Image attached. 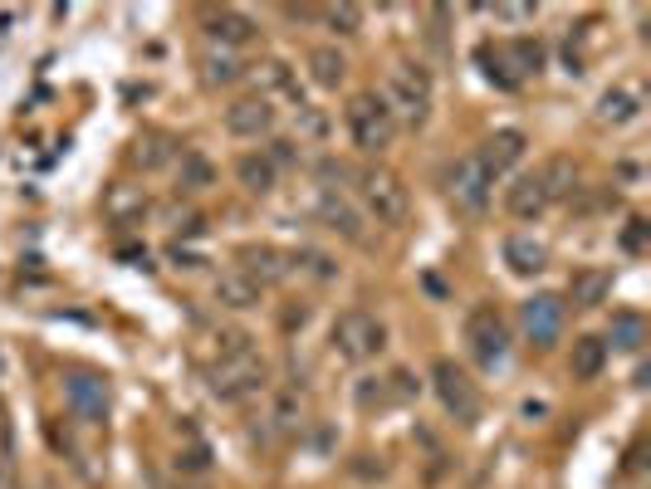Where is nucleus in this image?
Masks as SVG:
<instances>
[{
	"label": "nucleus",
	"mask_w": 651,
	"mask_h": 489,
	"mask_svg": "<svg viewBox=\"0 0 651 489\" xmlns=\"http://www.w3.org/2000/svg\"><path fill=\"white\" fill-rule=\"evenodd\" d=\"M270 382V368L265 358H260L255 338L250 333H225L221 338V362L211 368V392L221 396V402H250V396H260Z\"/></svg>",
	"instance_id": "f257e3e1"
},
{
	"label": "nucleus",
	"mask_w": 651,
	"mask_h": 489,
	"mask_svg": "<svg viewBox=\"0 0 651 489\" xmlns=\"http://www.w3.org/2000/svg\"><path fill=\"white\" fill-rule=\"evenodd\" d=\"M353 196H358L363 215L377 225H407V215H411V191L402 187V177L387 172V167H363V172H353Z\"/></svg>",
	"instance_id": "f03ea898"
},
{
	"label": "nucleus",
	"mask_w": 651,
	"mask_h": 489,
	"mask_svg": "<svg viewBox=\"0 0 651 489\" xmlns=\"http://www.w3.org/2000/svg\"><path fill=\"white\" fill-rule=\"evenodd\" d=\"M382 104L392 108L397 123H411V128H421V123L431 118V74H427V64L397 60L392 70H387V94H382Z\"/></svg>",
	"instance_id": "7ed1b4c3"
},
{
	"label": "nucleus",
	"mask_w": 651,
	"mask_h": 489,
	"mask_svg": "<svg viewBox=\"0 0 651 489\" xmlns=\"http://www.w3.org/2000/svg\"><path fill=\"white\" fill-rule=\"evenodd\" d=\"M334 352L343 362H372L377 352L387 348V328H382V318L368 313V309H343L334 318Z\"/></svg>",
	"instance_id": "20e7f679"
},
{
	"label": "nucleus",
	"mask_w": 651,
	"mask_h": 489,
	"mask_svg": "<svg viewBox=\"0 0 651 489\" xmlns=\"http://www.w3.org/2000/svg\"><path fill=\"white\" fill-rule=\"evenodd\" d=\"M343 123H348V138L358 152H382L397 138V118L382 104V94H358L348 104V113H343Z\"/></svg>",
	"instance_id": "39448f33"
},
{
	"label": "nucleus",
	"mask_w": 651,
	"mask_h": 489,
	"mask_svg": "<svg viewBox=\"0 0 651 489\" xmlns=\"http://www.w3.org/2000/svg\"><path fill=\"white\" fill-rule=\"evenodd\" d=\"M465 348H471V358L480 368H500L510 352V328L505 318L495 313V304H475L471 313H465Z\"/></svg>",
	"instance_id": "423d86ee"
},
{
	"label": "nucleus",
	"mask_w": 651,
	"mask_h": 489,
	"mask_svg": "<svg viewBox=\"0 0 651 489\" xmlns=\"http://www.w3.org/2000/svg\"><path fill=\"white\" fill-rule=\"evenodd\" d=\"M490 191H495V181H490V172L471 157H461V162L445 172V201L455 206V215H485L490 211Z\"/></svg>",
	"instance_id": "0eeeda50"
},
{
	"label": "nucleus",
	"mask_w": 651,
	"mask_h": 489,
	"mask_svg": "<svg viewBox=\"0 0 651 489\" xmlns=\"http://www.w3.org/2000/svg\"><path fill=\"white\" fill-rule=\"evenodd\" d=\"M431 386H437L445 416H455L461 426H471V421L480 416V392H475V382L465 378V372L455 368L451 358H437V368H431Z\"/></svg>",
	"instance_id": "6e6552de"
},
{
	"label": "nucleus",
	"mask_w": 651,
	"mask_h": 489,
	"mask_svg": "<svg viewBox=\"0 0 651 489\" xmlns=\"http://www.w3.org/2000/svg\"><path fill=\"white\" fill-rule=\"evenodd\" d=\"M519 328L534 348L558 343V333H564V299H558V294H534V299H524L519 304Z\"/></svg>",
	"instance_id": "1a4fd4ad"
},
{
	"label": "nucleus",
	"mask_w": 651,
	"mask_h": 489,
	"mask_svg": "<svg viewBox=\"0 0 651 489\" xmlns=\"http://www.w3.org/2000/svg\"><path fill=\"white\" fill-rule=\"evenodd\" d=\"M231 269H240L245 279H255L260 289H270V284L290 279V249H280V245H240Z\"/></svg>",
	"instance_id": "9d476101"
},
{
	"label": "nucleus",
	"mask_w": 651,
	"mask_h": 489,
	"mask_svg": "<svg viewBox=\"0 0 651 489\" xmlns=\"http://www.w3.org/2000/svg\"><path fill=\"white\" fill-rule=\"evenodd\" d=\"M524 152H529V138H524L519 128H505V132H490V138L480 142L475 162L490 172V181H500V177H510L514 167L524 162Z\"/></svg>",
	"instance_id": "9b49d317"
},
{
	"label": "nucleus",
	"mask_w": 651,
	"mask_h": 489,
	"mask_svg": "<svg viewBox=\"0 0 651 489\" xmlns=\"http://www.w3.org/2000/svg\"><path fill=\"white\" fill-rule=\"evenodd\" d=\"M225 132L231 138H265V132H274V104H265L260 94L250 98H235L231 108H225Z\"/></svg>",
	"instance_id": "f8f14e48"
},
{
	"label": "nucleus",
	"mask_w": 651,
	"mask_h": 489,
	"mask_svg": "<svg viewBox=\"0 0 651 489\" xmlns=\"http://www.w3.org/2000/svg\"><path fill=\"white\" fill-rule=\"evenodd\" d=\"M318 221H324L328 231H338L343 241H353V245L368 241V231H363V211L353 206V201H343L338 187H324V191H318Z\"/></svg>",
	"instance_id": "ddd939ff"
},
{
	"label": "nucleus",
	"mask_w": 651,
	"mask_h": 489,
	"mask_svg": "<svg viewBox=\"0 0 651 489\" xmlns=\"http://www.w3.org/2000/svg\"><path fill=\"white\" fill-rule=\"evenodd\" d=\"M64 396H69V412L78 421H88V426H98V421L108 416V386L98 378H88V372H74V378L64 382Z\"/></svg>",
	"instance_id": "4468645a"
},
{
	"label": "nucleus",
	"mask_w": 651,
	"mask_h": 489,
	"mask_svg": "<svg viewBox=\"0 0 651 489\" xmlns=\"http://www.w3.org/2000/svg\"><path fill=\"white\" fill-rule=\"evenodd\" d=\"M505 206H510L514 221H539V215H544L548 206H554V196H548L539 167H534V172H524V177L505 191Z\"/></svg>",
	"instance_id": "2eb2a0df"
},
{
	"label": "nucleus",
	"mask_w": 651,
	"mask_h": 489,
	"mask_svg": "<svg viewBox=\"0 0 651 489\" xmlns=\"http://www.w3.org/2000/svg\"><path fill=\"white\" fill-rule=\"evenodd\" d=\"M206 40H211V50L221 44V50H235V44H250L255 40V20L240 15V10H211V15L201 20Z\"/></svg>",
	"instance_id": "dca6fc26"
},
{
	"label": "nucleus",
	"mask_w": 651,
	"mask_h": 489,
	"mask_svg": "<svg viewBox=\"0 0 651 489\" xmlns=\"http://www.w3.org/2000/svg\"><path fill=\"white\" fill-rule=\"evenodd\" d=\"M255 84H260V98H284V104H294V108H304V94H300V78H294V70L284 60H265V64H255Z\"/></svg>",
	"instance_id": "f3484780"
},
{
	"label": "nucleus",
	"mask_w": 651,
	"mask_h": 489,
	"mask_svg": "<svg viewBox=\"0 0 651 489\" xmlns=\"http://www.w3.org/2000/svg\"><path fill=\"white\" fill-rule=\"evenodd\" d=\"M505 265L514 269V275H539V269L548 265V245L534 241V235L514 231L505 235Z\"/></svg>",
	"instance_id": "a211bd4d"
},
{
	"label": "nucleus",
	"mask_w": 651,
	"mask_h": 489,
	"mask_svg": "<svg viewBox=\"0 0 651 489\" xmlns=\"http://www.w3.org/2000/svg\"><path fill=\"white\" fill-rule=\"evenodd\" d=\"M637 118H642V94H637V88L617 84V88H608V94L598 98V123L627 128V123H637Z\"/></svg>",
	"instance_id": "6ab92c4d"
},
{
	"label": "nucleus",
	"mask_w": 651,
	"mask_h": 489,
	"mask_svg": "<svg viewBox=\"0 0 651 489\" xmlns=\"http://www.w3.org/2000/svg\"><path fill=\"white\" fill-rule=\"evenodd\" d=\"M260 299H265V289H260L255 279H245L240 269H221V279H216V304H225V309H255Z\"/></svg>",
	"instance_id": "aec40b11"
},
{
	"label": "nucleus",
	"mask_w": 651,
	"mask_h": 489,
	"mask_svg": "<svg viewBox=\"0 0 651 489\" xmlns=\"http://www.w3.org/2000/svg\"><path fill=\"white\" fill-rule=\"evenodd\" d=\"M500 64H505L510 78L519 84L524 74H539V70H544V44H539V40H529V35L510 40L505 50H500Z\"/></svg>",
	"instance_id": "412c9836"
},
{
	"label": "nucleus",
	"mask_w": 651,
	"mask_h": 489,
	"mask_svg": "<svg viewBox=\"0 0 651 489\" xmlns=\"http://www.w3.org/2000/svg\"><path fill=\"white\" fill-rule=\"evenodd\" d=\"M235 177H240V187H245L250 196H270L274 181H280V172L270 167L265 152H245V157H240V162H235Z\"/></svg>",
	"instance_id": "4be33fe9"
},
{
	"label": "nucleus",
	"mask_w": 651,
	"mask_h": 489,
	"mask_svg": "<svg viewBox=\"0 0 651 489\" xmlns=\"http://www.w3.org/2000/svg\"><path fill=\"white\" fill-rule=\"evenodd\" d=\"M216 187V167L206 162L201 152H181L177 162V191H187V196H201V191Z\"/></svg>",
	"instance_id": "5701e85b"
},
{
	"label": "nucleus",
	"mask_w": 651,
	"mask_h": 489,
	"mask_svg": "<svg viewBox=\"0 0 651 489\" xmlns=\"http://www.w3.org/2000/svg\"><path fill=\"white\" fill-rule=\"evenodd\" d=\"M343 74H348V60H343L334 44H318V50L308 54V78H314L318 88H338Z\"/></svg>",
	"instance_id": "b1692460"
},
{
	"label": "nucleus",
	"mask_w": 651,
	"mask_h": 489,
	"mask_svg": "<svg viewBox=\"0 0 651 489\" xmlns=\"http://www.w3.org/2000/svg\"><path fill=\"white\" fill-rule=\"evenodd\" d=\"M568 294H574V304L592 309V304H602L612 294V269H578L574 284H568Z\"/></svg>",
	"instance_id": "393cba45"
},
{
	"label": "nucleus",
	"mask_w": 651,
	"mask_h": 489,
	"mask_svg": "<svg viewBox=\"0 0 651 489\" xmlns=\"http://www.w3.org/2000/svg\"><path fill=\"white\" fill-rule=\"evenodd\" d=\"M539 177H544V187H548V196L554 201H568L578 191V167H574V157H548V162L539 167Z\"/></svg>",
	"instance_id": "a878e982"
},
{
	"label": "nucleus",
	"mask_w": 651,
	"mask_h": 489,
	"mask_svg": "<svg viewBox=\"0 0 651 489\" xmlns=\"http://www.w3.org/2000/svg\"><path fill=\"white\" fill-rule=\"evenodd\" d=\"M568 368H574V378L592 382L602 368H608V343H602V338H578V343H574V358H568Z\"/></svg>",
	"instance_id": "bb28decb"
},
{
	"label": "nucleus",
	"mask_w": 651,
	"mask_h": 489,
	"mask_svg": "<svg viewBox=\"0 0 651 489\" xmlns=\"http://www.w3.org/2000/svg\"><path fill=\"white\" fill-rule=\"evenodd\" d=\"M240 74H245V70H240V60H235L231 50H206L201 54V84L225 88V84H235Z\"/></svg>",
	"instance_id": "cd10ccee"
},
{
	"label": "nucleus",
	"mask_w": 651,
	"mask_h": 489,
	"mask_svg": "<svg viewBox=\"0 0 651 489\" xmlns=\"http://www.w3.org/2000/svg\"><path fill=\"white\" fill-rule=\"evenodd\" d=\"M290 275H308L318 284H334L338 279V265L324 255V249H290Z\"/></svg>",
	"instance_id": "c85d7f7f"
},
{
	"label": "nucleus",
	"mask_w": 651,
	"mask_h": 489,
	"mask_svg": "<svg viewBox=\"0 0 651 489\" xmlns=\"http://www.w3.org/2000/svg\"><path fill=\"white\" fill-rule=\"evenodd\" d=\"M608 338H612V348L637 352V348H642V338H647L642 313H617V318H612V328H608Z\"/></svg>",
	"instance_id": "c756f323"
},
{
	"label": "nucleus",
	"mask_w": 651,
	"mask_h": 489,
	"mask_svg": "<svg viewBox=\"0 0 651 489\" xmlns=\"http://www.w3.org/2000/svg\"><path fill=\"white\" fill-rule=\"evenodd\" d=\"M358 406H363V412H372V406H377V412H382V406H392V386H387L382 378H368L358 386Z\"/></svg>",
	"instance_id": "7c9ffc66"
},
{
	"label": "nucleus",
	"mask_w": 651,
	"mask_h": 489,
	"mask_svg": "<svg viewBox=\"0 0 651 489\" xmlns=\"http://www.w3.org/2000/svg\"><path fill=\"white\" fill-rule=\"evenodd\" d=\"M324 20H328L334 30H343V35H353V30L363 25V10H358V6H328Z\"/></svg>",
	"instance_id": "2f4dec72"
},
{
	"label": "nucleus",
	"mask_w": 651,
	"mask_h": 489,
	"mask_svg": "<svg viewBox=\"0 0 651 489\" xmlns=\"http://www.w3.org/2000/svg\"><path fill=\"white\" fill-rule=\"evenodd\" d=\"M480 64H485V78H490V84H500V88H514L510 70H505V64H500V50H490V44H480Z\"/></svg>",
	"instance_id": "473e14b6"
},
{
	"label": "nucleus",
	"mask_w": 651,
	"mask_h": 489,
	"mask_svg": "<svg viewBox=\"0 0 651 489\" xmlns=\"http://www.w3.org/2000/svg\"><path fill=\"white\" fill-rule=\"evenodd\" d=\"M294 113H300V132H304V138H324V132H328V118H324V113H318V108H294Z\"/></svg>",
	"instance_id": "72a5a7b5"
},
{
	"label": "nucleus",
	"mask_w": 651,
	"mask_h": 489,
	"mask_svg": "<svg viewBox=\"0 0 651 489\" xmlns=\"http://www.w3.org/2000/svg\"><path fill=\"white\" fill-rule=\"evenodd\" d=\"M622 249H627V255H642V249H647V221H642V215H632V221H627Z\"/></svg>",
	"instance_id": "f704fd0d"
},
{
	"label": "nucleus",
	"mask_w": 651,
	"mask_h": 489,
	"mask_svg": "<svg viewBox=\"0 0 651 489\" xmlns=\"http://www.w3.org/2000/svg\"><path fill=\"white\" fill-rule=\"evenodd\" d=\"M495 20H510V25H519V20H534V6H485Z\"/></svg>",
	"instance_id": "c9c22d12"
},
{
	"label": "nucleus",
	"mask_w": 651,
	"mask_h": 489,
	"mask_svg": "<svg viewBox=\"0 0 651 489\" xmlns=\"http://www.w3.org/2000/svg\"><path fill=\"white\" fill-rule=\"evenodd\" d=\"M10 455H15V436H10V421H6V412H0V470L10 465Z\"/></svg>",
	"instance_id": "e433bc0d"
}]
</instances>
